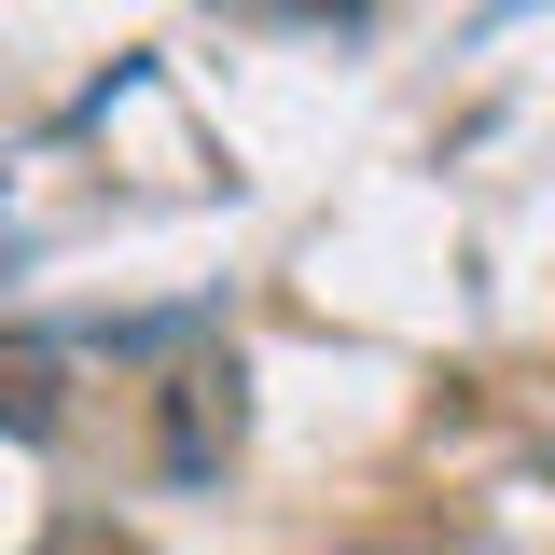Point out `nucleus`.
Segmentation results:
<instances>
[{
	"instance_id": "nucleus-1",
	"label": "nucleus",
	"mask_w": 555,
	"mask_h": 555,
	"mask_svg": "<svg viewBox=\"0 0 555 555\" xmlns=\"http://www.w3.org/2000/svg\"><path fill=\"white\" fill-rule=\"evenodd\" d=\"M0 430H14V444H56L69 430V361L56 347H28V334L0 347Z\"/></svg>"
}]
</instances>
